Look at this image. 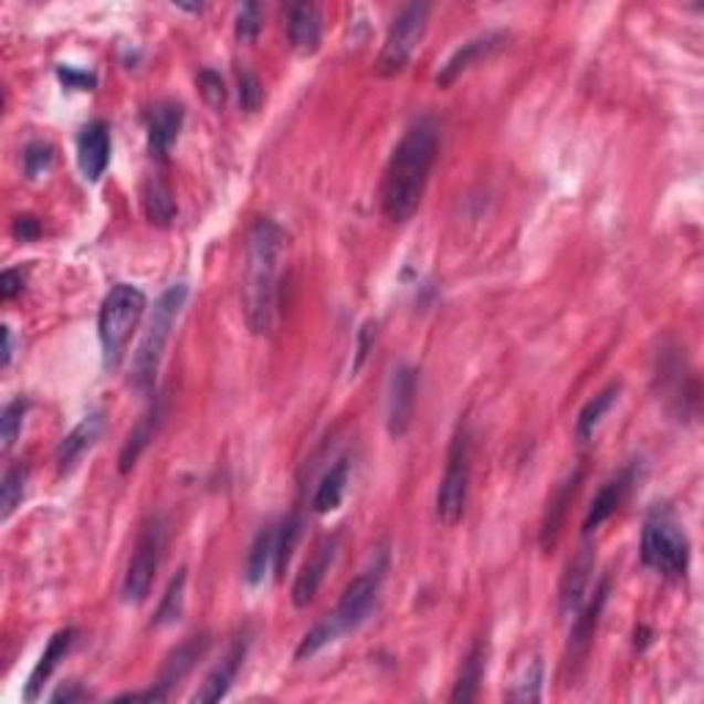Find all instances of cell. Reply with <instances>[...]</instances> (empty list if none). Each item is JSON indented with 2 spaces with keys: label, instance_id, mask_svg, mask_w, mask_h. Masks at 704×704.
<instances>
[{
  "label": "cell",
  "instance_id": "28",
  "mask_svg": "<svg viewBox=\"0 0 704 704\" xmlns=\"http://www.w3.org/2000/svg\"><path fill=\"white\" fill-rule=\"evenodd\" d=\"M619 388H622L619 382H611V386L602 388V391L597 393L595 399H589V402L584 404L581 416H578V424H576V432H578V438H581V441H589V438L595 435V430L600 427L602 416H606L608 410H611V404L617 402Z\"/></svg>",
  "mask_w": 704,
  "mask_h": 704
},
{
  "label": "cell",
  "instance_id": "18",
  "mask_svg": "<svg viewBox=\"0 0 704 704\" xmlns=\"http://www.w3.org/2000/svg\"><path fill=\"white\" fill-rule=\"evenodd\" d=\"M292 48L301 55H314L323 42V11L317 3H292L286 9Z\"/></svg>",
  "mask_w": 704,
  "mask_h": 704
},
{
  "label": "cell",
  "instance_id": "42",
  "mask_svg": "<svg viewBox=\"0 0 704 704\" xmlns=\"http://www.w3.org/2000/svg\"><path fill=\"white\" fill-rule=\"evenodd\" d=\"M22 284H25V279H22V270H3V279H0V297L3 301H11V297H17L22 292Z\"/></svg>",
  "mask_w": 704,
  "mask_h": 704
},
{
  "label": "cell",
  "instance_id": "14",
  "mask_svg": "<svg viewBox=\"0 0 704 704\" xmlns=\"http://www.w3.org/2000/svg\"><path fill=\"white\" fill-rule=\"evenodd\" d=\"M111 162V127L105 122H88L77 135V166L88 182H99Z\"/></svg>",
  "mask_w": 704,
  "mask_h": 704
},
{
  "label": "cell",
  "instance_id": "1",
  "mask_svg": "<svg viewBox=\"0 0 704 704\" xmlns=\"http://www.w3.org/2000/svg\"><path fill=\"white\" fill-rule=\"evenodd\" d=\"M441 127L432 116H421L404 129L402 140L393 146L382 174V212L388 221L408 223L419 212L427 182L435 168Z\"/></svg>",
  "mask_w": 704,
  "mask_h": 704
},
{
  "label": "cell",
  "instance_id": "7",
  "mask_svg": "<svg viewBox=\"0 0 704 704\" xmlns=\"http://www.w3.org/2000/svg\"><path fill=\"white\" fill-rule=\"evenodd\" d=\"M469 487H471V430L465 424L458 427L449 446L446 471H443L441 487H438L435 509L441 523L446 526H458L465 515V504H469Z\"/></svg>",
  "mask_w": 704,
  "mask_h": 704
},
{
  "label": "cell",
  "instance_id": "12",
  "mask_svg": "<svg viewBox=\"0 0 704 704\" xmlns=\"http://www.w3.org/2000/svg\"><path fill=\"white\" fill-rule=\"evenodd\" d=\"M608 597H611V581L602 578V581L597 584L591 600L587 602V608H578L581 613H578L570 630V655H567V663H570V666H581V663L587 661L591 644H595L597 624H600L602 611H606Z\"/></svg>",
  "mask_w": 704,
  "mask_h": 704
},
{
  "label": "cell",
  "instance_id": "26",
  "mask_svg": "<svg viewBox=\"0 0 704 704\" xmlns=\"http://www.w3.org/2000/svg\"><path fill=\"white\" fill-rule=\"evenodd\" d=\"M347 479H350V463L347 460H339L328 473L323 476V482L314 490L312 506L317 515H328V512L339 509L342 498H345L347 490Z\"/></svg>",
  "mask_w": 704,
  "mask_h": 704
},
{
  "label": "cell",
  "instance_id": "13",
  "mask_svg": "<svg viewBox=\"0 0 704 704\" xmlns=\"http://www.w3.org/2000/svg\"><path fill=\"white\" fill-rule=\"evenodd\" d=\"M185 124V108L174 99L157 103L146 116V133H149V151L155 160L166 162L171 155L174 144H177L179 133Z\"/></svg>",
  "mask_w": 704,
  "mask_h": 704
},
{
  "label": "cell",
  "instance_id": "32",
  "mask_svg": "<svg viewBox=\"0 0 704 704\" xmlns=\"http://www.w3.org/2000/svg\"><path fill=\"white\" fill-rule=\"evenodd\" d=\"M28 490V469L22 463L11 465L3 473V484H0V521H9L14 515L17 506L22 504Z\"/></svg>",
  "mask_w": 704,
  "mask_h": 704
},
{
  "label": "cell",
  "instance_id": "40",
  "mask_svg": "<svg viewBox=\"0 0 704 704\" xmlns=\"http://www.w3.org/2000/svg\"><path fill=\"white\" fill-rule=\"evenodd\" d=\"M375 336H377V325L375 323H366L364 328H360V334H358V355H355L353 371H360V366H364L366 355H369L371 345H375Z\"/></svg>",
  "mask_w": 704,
  "mask_h": 704
},
{
  "label": "cell",
  "instance_id": "23",
  "mask_svg": "<svg viewBox=\"0 0 704 704\" xmlns=\"http://www.w3.org/2000/svg\"><path fill=\"white\" fill-rule=\"evenodd\" d=\"M103 427H105L103 413H92L86 416V419H83L81 424H77L75 430L64 438V441H61L59 454H55V463H59L61 473H70L77 463H81L83 454H86L88 449L99 441Z\"/></svg>",
  "mask_w": 704,
  "mask_h": 704
},
{
  "label": "cell",
  "instance_id": "3",
  "mask_svg": "<svg viewBox=\"0 0 704 704\" xmlns=\"http://www.w3.org/2000/svg\"><path fill=\"white\" fill-rule=\"evenodd\" d=\"M386 570H388V556L380 554L375 565L366 567L360 576H355L353 581L347 584V589L342 591L339 606H336L334 611L323 619V622H317L306 635H303L301 647L295 650L297 661H306V658L317 655L323 647L334 644L336 639L353 633V630H358L360 624L366 622V617H369L371 608H375L377 595H380Z\"/></svg>",
  "mask_w": 704,
  "mask_h": 704
},
{
  "label": "cell",
  "instance_id": "11",
  "mask_svg": "<svg viewBox=\"0 0 704 704\" xmlns=\"http://www.w3.org/2000/svg\"><path fill=\"white\" fill-rule=\"evenodd\" d=\"M506 42H509V33H504V31H487V33H479V36L469 39V42L460 44V48L454 50L452 55H449V61L441 66V72H438L435 83L441 88H449L460 75H465V72H469L473 64H479V61H487L490 55H495L498 50H504Z\"/></svg>",
  "mask_w": 704,
  "mask_h": 704
},
{
  "label": "cell",
  "instance_id": "16",
  "mask_svg": "<svg viewBox=\"0 0 704 704\" xmlns=\"http://www.w3.org/2000/svg\"><path fill=\"white\" fill-rule=\"evenodd\" d=\"M336 548H339V539L336 537L323 539V543L317 545V550H314L312 559H308L306 565H303V570L297 572L295 587H292V602H295L297 608H306L308 602H314L319 587H323L325 576H328L330 565H334Z\"/></svg>",
  "mask_w": 704,
  "mask_h": 704
},
{
  "label": "cell",
  "instance_id": "29",
  "mask_svg": "<svg viewBox=\"0 0 704 704\" xmlns=\"http://www.w3.org/2000/svg\"><path fill=\"white\" fill-rule=\"evenodd\" d=\"M144 210L146 218L157 227H168L177 218V201H174L171 190L160 179H151L144 190Z\"/></svg>",
  "mask_w": 704,
  "mask_h": 704
},
{
  "label": "cell",
  "instance_id": "2",
  "mask_svg": "<svg viewBox=\"0 0 704 704\" xmlns=\"http://www.w3.org/2000/svg\"><path fill=\"white\" fill-rule=\"evenodd\" d=\"M286 234L270 218H259L248 232L245 248V323L256 336L273 334L281 317V275H284Z\"/></svg>",
  "mask_w": 704,
  "mask_h": 704
},
{
  "label": "cell",
  "instance_id": "36",
  "mask_svg": "<svg viewBox=\"0 0 704 704\" xmlns=\"http://www.w3.org/2000/svg\"><path fill=\"white\" fill-rule=\"evenodd\" d=\"M237 94H240V108L245 114H256L264 103V88L262 81L253 75L251 70H242L237 72Z\"/></svg>",
  "mask_w": 704,
  "mask_h": 704
},
{
  "label": "cell",
  "instance_id": "19",
  "mask_svg": "<svg viewBox=\"0 0 704 704\" xmlns=\"http://www.w3.org/2000/svg\"><path fill=\"white\" fill-rule=\"evenodd\" d=\"M581 479H584L581 469L570 473V476L559 484L554 498H550L548 512H545V521H543V532H539V545H543L545 554H550V550L556 548V543H559L561 528H565V521H567V512H570L572 498H576L578 487H581Z\"/></svg>",
  "mask_w": 704,
  "mask_h": 704
},
{
  "label": "cell",
  "instance_id": "38",
  "mask_svg": "<svg viewBox=\"0 0 704 704\" xmlns=\"http://www.w3.org/2000/svg\"><path fill=\"white\" fill-rule=\"evenodd\" d=\"M234 31L240 42H256L259 31H262V6L259 3H242L237 11Z\"/></svg>",
  "mask_w": 704,
  "mask_h": 704
},
{
  "label": "cell",
  "instance_id": "4",
  "mask_svg": "<svg viewBox=\"0 0 704 704\" xmlns=\"http://www.w3.org/2000/svg\"><path fill=\"white\" fill-rule=\"evenodd\" d=\"M188 295V284H171L160 297H157L155 314H151L144 339H140L138 350L133 355V375H129V382H133L138 391L149 393L151 388H155L162 355H166L174 328H177L179 317H182Z\"/></svg>",
  "mask_w": 704,
  "mask_h": 704
},
{
  "label": "cell",
  "instance_id": "24",
  "mask_svg": "<svg viewBox=\"0 0 704 704\" xmlns=\"http://www.w3.org/2000/svg\"><path fill=\"white\" fill-rule=\"evenodd\" d=\"M487 641L479 639L476 644L471 647V652L465 655L463 669H460L458 685L452 691V702H473L479 696V689H482L484 672H487Z\"/></svg>",
  "mask_w": 704,
  "mask_h": 704
},
{
  "label": "cell",
  "instance_id": "44",
  "mask_svg": "<svg viewBox=\"0 0 704 704\" xmlns=\"http://www.w3.org/2000/svg\"><path fill=\"white\" fill-rule=\"evenodd\" d=\"M11 355H14V339H11L9 325H3V369H9Z\"/></svg>",
  "mask_w": 704,
  "mask_h": 704
},
{
  "label": "cell",
  "instance_id": "45",
  "mask_svg": "<svg viewBox=\"0 0 704 704\" xmlns=\"http://www.w3.org/2000/svg\"><path fill=\"white\" fill-rule=\"evenodd\" d=\"M177 6L185 11H193V14H201V11H204V6L201 3H177Z\"/></svg>",
  "mask_w": 704,
  "mask_h": 704
},
{
  "label": "cell",
  "instance_id": "17",
  "mask_svg": "<svg viewBox=\"0 0 704 704\" xmlns=\"http://www.w3.org/2000/svg\"><path fill=\"white\" fill-rule=\"evenodd\" d=\"M77 641V630L75 628H64L59 630V633L50 639V644L44 647L42 658H39V663L33 666L31 677H28V685L25 691H22V700L25 702H36L39 694H42V689L48 685V680L53 677L55 669L61 666V661H64L66 655H70V650L75 647Z\"/></svg>",
  "mask_w": 704,
  "mask_h": 704
},
{
  "label": "cell",
  "instance_id": "34",
  "mask_svg": "<svg viewBox=\"0 0 704 704\" xmlns=\"http://www.w3.org/2000/svg\"><path fill=\"white\" fill-rule=\"evenodd\" d=\"M25 413H28L25 397L11 399V402L3 408V419H0V449H3V452H11V446L17 443V435L22 432Z\"/></svg>",
  "mask_w": 704,
  "mask_h": 704
},
{
  "label": "cell",
  "instance_id": "33",
  "mask_svg": "<svg viewBox=\"0 0 704 704\" xmlns=\"http://www.w3.org/2000/svg\"><path fill=\"white\" fill-rule=\"evenodd\" d=\"M185 584H188V570H179L177 576L171 578L168 584L166 595H162L160 606H157L155 613V624L157 628H166V624H174L179 617H182V608H185Z\"/></svg>",
  "mask_w": 704,
  "mask_h": 704
},
{
  "label": "cell",
  "instance_id": "30",
  "mask_svg": "<svg viewBox=\"0 0 704 704\" xmlns=\"http://www.w3.org/2000/svg\"><path fill=\"white\" fill-rule=\"evenodd\" d=\"M303 534V521L297 515H290L281 521V526L275 528V561H273V570L275 576H284L286 567H290L292 554L297 548V539Z\"/></svg>",
  "mask_w": 704,
  "mask_h": 704
},
{
  "label": "cell",
  "instance_id": "27",
  "mask_svg": "<svg viewBox=\"0 0 704 704\" xmlns=\"http://www.w3.org/2000/svg\"><path fill=\"white\" fill-rule=\"evenodd\" d=\"M275 561V526H264L253 539L245 561V584L259 587L267 578V570Z\"/></svg>",
  "mask_w": 704,
  "mask_h": 704
},
{
  "label": "cell",
  "instance_id": "15",
  "mask_svg": "<svg viewBox=\"0 0 704 704\" xmlns=\"http://www.w3.org/2000/svg\"><path fill=\"white\" fill-rule=\"evenodd\" d=\"M207 650H210V635L207 633H196V635H190V639H185L182 644H179L177 650H174L171 655L166 658L155 689L162 691L168 700V696H171V691L179 689V685H182V680L196 669V663H199L201 658L207 655Z\"/></svg>",
  "mask_w": 704,
  "mask_h": 704
},
{
  "label": "cell",
  "instance_id": "20",
  "mask_svg": "<svg viewBox=\"0 0 704 704\" xmlns=\"http://www.w3.org/2000/svg\"><path fill=\"white\" fill-rule=\"evenodd\" d=\"M248 655V639H237L232 647H229V652L223 655V661L218 663L216 669H212L210 674H207V680L201 683V689L193 694V702H221L223 696L229 694V689H232V683L237 680V672H240L242 661H245Z\"/></svg>",
  "mask_w": 704,
  "mask_h": 704
},
{
  "label": "cell",
  "instance_id": "5",
  "mask_svg": "<svg viewBox=\"0 0 704 704\" xmlns=\"http://www.w3.org/2000/svg\"><path fill=\"white\" fill-rule=\"evenodd\" d=\"M146 312V295L133 284H116L99 308V345H103L105 369L114 371L122 366L129 339Z\"/></svg>",
  "mask_w": 704,
  "mask_h": 704
},
{
  "label": "cell",
  "instance_id": "41",
  "mask_svg": "<svg viewBox=\"0 0 704 704\" xmlns=\"http://www.w3.org/2000/svg\"><path fill=\"white\" fill-rule=\"evenodd\" d=\"M11 232H14V237L20 242H33L39 234H42V223H39L33 216H20L14 221V227H11Z\"/></svg>",
  "mask_w": 704,
  "mask_h": 704
},
{
  "label": "cell",
  "instance_id": "22",
  "mask_svg": "<svg viewBox=\"0 0 704 704\" xmlns=\"http://www.w3.org/2000/svg\"><path fill=\"white\" fill-rule=\"evenodd\" d=\"M595 570V554H591L589 545H584L578 550L576 559L567 567L565 578H561V589H559V608L565 617H576L578 608L584 606V597H587L589 587V572Z\"/></svg>",
  "mask_w": 704,
  "mask_h": 704
},
{
  "label": "cell",
  "instance_id": "8",
  "mask_svg": "<svg viewBox=\"0 0 704 704\" xmlns=\"http://www.w3.org/2000/svg\"><path fill=\"white\" fill-rule=\"evenodd\" d=\"M427 20H430V3H408L402 6L397 17H393L388 36L382 42L380 59H377V75L393 77L410 64L416 48L421 44L427 31Z\"/></svg>",
  "mask_w": 704,
  "mask_h": 704
},
{
  "label": "cell",
  "instance_id": "9",
  "mask_svg": "<svg viewBox=\"0 0 704 704\" xmlns=\"http://www.w3.org/2000/svg\"><path fill=\"white\" fill-rule=\"evenodd\" d=\"M166 523L160 517L146 523L144 532H140L122 584V597L129 606H140L149 597L151 584H155L157 570H160L162 554H166Z\"/></svg>",
  "mask_w": 704,
  "mask_h": 704
},
{
  "label": "cell",
  "instance_id": "10",
  "mask_svg": "<svg viewBox=\"0 0 704 704\" xmlns=\"http://www.w3.org/2000/svg\"><path fill=\"white\" fill-rule=\"evenodd\" d=\"M416 397H419V369L402 364L393 369L391 382H388L386 399V427L393 441L408 435L416 413Z\"/></svg>",
  "mask_w": 704,
  "mask_h": 704
},
{
  "label": "cell",
  "instance_id": "21",
  "mask_svg": "<svg viewBox=\"0 0 704 704\" xmlns=\"http://www.w3.org/2000/svg\"><path fill=\"white\" fill-rule=\"evenodd\" d=\"M633 482H635V469H628V471L619 473L617 479H611V482L602 484L600 493L595 495V501H591V506L587 512V521H584V534L597 532V528H600L602 523L608 521V517L617 515V509L622 506V501L628 498Z\"/></svg>",
  "mask_w": 704,
  "mask_h": 704
},
{
  "label": "cell",
  "instance_id": "6",
  "mask_svg": "<svg viewBox=\"0 0 704 704\" xmlns=\"http://www.w3.org/2000/svg\"><path fill=\"white\" fill-rule=\"evenodd\" d=\"M641 561L666 578H683L691 565V543L677 517L666 509H655L641 532Z\"/></svg>",
  "mask_w": 704,
  "mask_h": 704
},
{
  "label": "cell",
  "instance_id": "25",
  "mask_svg": "<svg viewBox=\"0 0 704 704\" xmlns=\"http://www.w3.org/2000/svg\"><path fill=\"white\" fill-rule=\"evenodd\" d=\"M160 421H162V408L160 404H155V408H151L149 413H146L144 419L138 421V427L129 432L127 443H124V449H122V458H118V471L129 473L135 469V463H138L140 454L146 452V446L155 441V432H157V427H160Z\"/></svg>",
  "mask_w": 704,
  "mask_h": 704
},
{
  "label": "cell",
  "instance_id": "35",
  "mask_svg": "<svg viewBox=\"0 0 704 704\" xmlns=\"http://www.w3.org/2000/svg\"><path fill=\"white\" fill-rule=\"evenodd\" d=\"M53 160H55L53 146L44 144V140H33V144H28L25 151H22V168H25V177L28 179L42 177L44 171H50Z\"/></svg>",
  "mask_w": 704,
  "mask_h": 704
},
{
  "label": "cell",
  "instance_id": "39",
  "mask_svg": "<svg viewBox=\"0 0 704 704\" xmlns=\"http://www.w3.org/2000/svg\"><path fill=\"white\" fill-rule=\"evenodd\" d=\"M59 77L66 88H81V92H92L97 86V77L88 72L72 70V66H59Z\"/></svg>",
  "mask_w": 704,
  "mask_h": 704
},
{
  "label": "cell",
  "instance_id": "37",
  "mask_svg": "<svg viewBox=\"0 0 704 704\" xmlns=\"http://www.w3.org/2000/svg\"><path fill=\"white\" fill-rule=\"evenodd\" d=\"M196 83H199L201 97H204V103L212 111H221L227 105V83H223V77L216 70H201Z\"/></svg>",
  "mask_w": 704,
  "mask_h": 704
},
{
  "label": "cell",
  "instance_id": "43",
  "mask_svg": "<svg viewBox=\"0 0 704 704\" xmlns=\"http://www.w3.org/2000/svg\"><path fill=\"white\" fill-rule=\"evenodd\" d=\"M83 700H88V691L81 689V683L64 685V689H59L53 696H50V702H66V704L83 702Z\"/></svg>",
  "mask_w": 704,
  "mask_h": 704
},
{
  "label": "cell",
  "instance_id": "31",
  "mask_svg": "<svg viewBox=\"0 0 704 704\" xmlns=\"http://www.w3.org/2000/svg\"><path fill=\"white\" fill-rule=\"evenodd\" d=\"M543 683H545V663L539 658H534L532 663L523 666V672L517 674V680L512 683V689L506 691V700L509 702H539L543 700Z\"/></svg>",
  "mask_w": 704,
  "mask_h": 704
}]
</instances>
